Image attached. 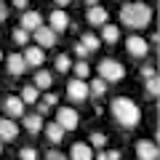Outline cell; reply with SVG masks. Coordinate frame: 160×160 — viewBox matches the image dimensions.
<instances>
[{
	"label": "cell",
	"mask_w": 160,
	"mask_h": 160,
	"mask_svg": "<svg viewBox=\"0 0 160 160\" xmlns=\"http://www.w3.org/2000/svg\"><path fill=\"white\" fill-rule=\"evenodd\" d=\"M112 115H115V120H118L120 126H126V128H136L139 120H142V109H139V104L131 102L128 96L112 99Z\"/></svg>",
	"instance_id": "6da1fadb"
},
{
	"label": "cell",
	"mask_w": 160,
	"mask_h": 160,
	"mask_svg": "<svg viewBox=\"0 0 160 160\" xmlns=\"http://www.w3.org/2000/svg\"><path fill=\"white\" fill-rule=\"evenodd\" d=\"M120 22L133 27V29H142L152 22V8L147 3H126L120 8Z\"/></svg>",
	"instance_id": "7a4b0ae2"
},
{
	"label": "cell",
	"mask_w": 160,
	"mask_h": 160,
	"mask_svg": "<svg viewBox=\"0 0 160 160\" xmlns=\"http://www.w3.org/2000/svg\"><path fill=\"white\" fill-rule=\"evenodd\" d=\"M123 75H126V67L120 62H115V59H102L99 62V78L104 83H118V80H123Z\"/></svg>",
	"instance_id": "3957f363"
},
{
	"label": "cell",
	"mask_w": 160,
	"mask_h": 160,
	"mask_svg": "<svg viewBox=\"0 0 160 160\" xmlns=\"http://www.w3.org/2000/svg\"><path fill=\"white\" fill-rule=\"evenodd\" d=\"M78 123H80V118H78V112H75L72 107H59V112H56V126L62 128V131H75Z\"/></svg>",
	"instance_id": "277c9868"
},
{
	"label": "cell",
	"mask_w": 160,
	"mask_h": 160,
	"mask_svg": "<svg viewBox=\"0 0 160 160\" xmlns=\"http://www.w3.org/2000/svg\"><path fill=\"white\" fill-rule=\"evenodd\" d=\"M67 96L72 99V102H86L88 96H91V93H88V83L86 80H69L67 83Z\"/></svg>",
	"instance_id": "5b68a950"
},
{
	"label": "cell",
	"mask_w": 160,
	"mask_h": 160,
	"mask_svg": "<svg viewBox=\"0 0 160 160\" xmlns=\"http://www.w3.org/2000/svg\"><path fill=\"white\" fill-rule=\"evenodd\" d=\"M136 155H139V160H158L160 149L152 139H142V142H136Z\"/></svg>",
	"instance_id": "8992f818"
},
{
	"label": "cell",
	"mask_w": 160,
	"mask_h": 160,
	"mask_svg": "<svg viewBox=\"0 0 160 160\" xmlns=\"http://www.w3.org/2000/svg\"><path fill=\"white\" fill-rule=\"evenodd\" d=\"M126 51L131 53V56L142 59V56H147L149 46H147V40H144V38H139V35H131V38L126 40Z\"/></svg>",
	"instance_id": "52a82bcc"
},
{
	"label": "cell",
	"mask_w": 160,
	"mask_h": 160,
	"mask_svg": "<svg viewBox=\"0 0 160 160\" xmlns=\"http://www.w3.org/2000/svg\"><path fill=\"white\" fill-rule=\"evenodd\" d=\"M35 40H38V48H51V46H56V32L51 27H38Z\"/></svg>",
	"instance_id": "ba28073f"
},
{
	"label": "cell",
	"mask_w": 160,
	"mask_h": 160,
	"mask_svg": "<svg viewBox=\"0 0 160 160\" xmlns=\"http://www.w3.org/2000/svg\"><path fill=\"white\" fill-rule=\"evenodd\" d=\"M6 64H8V72H11L13 78H19V75H24V72H27V62H24V56H22V53H8Z\"/></svg>",
	"instance_id": "9c48e42d"
},
{
	"label": "cell",
	"mask_w": 160,
	"mask_h": 160,
	"mask_svg": "<svg viewBox=\"0 0 160 160\" xmlns=\"http://www.w3.org/2000/svg\"><path fill=\"white\" fill-rule=\"evenodd\" d=\"M19 136V126L8 118H0V142H13Z\"/></svg>",
	"instance_id": "30bf717a"
},
{
	"label": "cell",
	"mask_w": 160,
	"mask_h": 160,
	"mask_svg": "<svg viewBox=\"0 0 160 160\" xmlns=\"http://www.w3.org/2000/svg\"><path fill=\"white\" fill-rule=\"evenodd\" d=\"M67 158L69 160H93V149L88 147L86 142H78V144H72V149H69Z\"/></svg>",
	"instance_id": "8fae6325"
},
{
	"label": "cell",
	"mask_w": 160,
	"mask_h": 160,
	"mask_svg": "<svg viewBox=\"0 0 160 160\" xmlns=\"http://www.w3.org/2000/svg\"><path fill=\"white\" fill-rule=\"evenodd\" d=\"M3 109H6L11 118H24V104L19 96H6L3 99Z\"/></svg>",
	"instance_id": "7c38bea8"
},
{
	"label": "cell",
	"mask_w": 160,
	"mask_h": 160,
	"mask_svg": "<svg viewBox=\"0 0 160 160\" xmlns=\"http://www.w3.org/2000/svg\"><path fill=\"white\" fill-rule=\"evenodd\" d=\"M69 27V16L64 8H56V11H51V29L53 32H64V29Z\"/></svg>",
	"instance_id": "4fadbf2b"
},
{
	"label": "cell",
	"mask_w": 160,
	"mask_h": 160,
	"mask_svg": "<svg viewBox=\"0 0 160 160\" xmlns=\"http://www.w3.org/2000/svg\"><path fill=\"white\" fill-rule=\"evenodd\" d=\"M24 62H27V67H40L43 64V59H46V53H43V48H38V46H29V48H24Z\"/></svg>",
	"instance_id": "5bb4252c"
},
{
	"label": "cell",
	"mask_w": 160,
	"mask_h": 160,
	"mask_svg": "<svg viewBox=\"0 0 160 160\" xmlns=\"http://www.w3.org/2000/svg\"><path fill=\"white\" fill-rule=\"evenodd\" d=\"M38 27H43V19H40V13H38V11H24V16H22V29L35 32Z\"/></svg>",
	"instance_id": "9a60e30c"
},
{
	"label": "cell",
	"mask_w": 160,
	"mask_h": 160,
	"mask_svg": "<svg viewBox=\"0 0 160 160\" xmlns=\"http://www.w3.org/2000/svg\"><path fill=\"white\" fill-rule=\"evenodd\" d=\"M86 19L88 24H93V27H102V24H107V11H104L102 6H93L86 11Z\"/></svg>",
	"instance_id": "2e32d148"
},
{
	"label": "cell",
	"mask_w": 160,
	"mask_h": 160,
	"mask_svg": "<svg viewBox=\"0 0 160 160\" xmlns=\"http://www.w3.org/2000/svg\"><path fill=\"white\" fill-rule=\"evenodd\" d=\"M22 120H24V128H27L29 133H38V131H43V118H40L38 112H35V115H24Z\"/></svg>",
	"instance_id": "e0dca14e"
},
{
	"label": "cell",
	"mask_w": 160,
	"mask_h": 160,
	"mask_svg": "<svg viewBox=\"0 0 160 160\" xmlns=\"http://www.w3.org/2000/svg\"><path fill=\"white\" fill-rule=\"evenodd\" d=\"M99 43H102V40H99L93 32H86L83 38H80V46L86 48V53H93V51H99Z\"/></svg>",
	"instance_id": "ac0fdd59"
},
{
	"label": "cell",
	"mask_w": 160,
	"mask_h": 160,
	"mask_svg": "<svg viewBox=\"0 0 160 160\" xmlns=\"http://www.w3.org/2000/svg\"><path fill=\"white\" fill-rule=\"evenodd\" d=\"M38 88L35 86H24L22 88V93H19V99H22V104H38Z\"/></svg>",
	"instance_id": "d6986e66"
},
{
	"label": "cell",
	"mask_w": 160,
	"mask_h": 160,
	"mask_svg": "<svg viewBox=\"0 0 160 160\" xmlns=\"http://www.w3.org/2000/svg\"><path fill=\"white\" fill-rule=\"evenodd\" d=\"M51 83H53V78H51V72H46V69H38L35 72V88H51Z\"/></svg>",
	"instance_id": "ffe728a7"
},
{
	"label": "cell",
	"mask_w": 160,
	"mask_h": 160,
	"mask_svg": "<svg viewBox=\"0 0 160 160\" xmlns=\"http://www.w3.org/2000/svg\"><path fill=\"white\" fill-rule=\"evenodd\" d=\"M118 38H120V29L115 27V24H104V29H102L104 43H118Z\"/></svg>",
	"instance_id": "44dd1931"
},
{
	"label": "cell",
	"mask_w": 160,
	"mask_h": 160,
	"mask_svg": "<svg viewBox=\"0 0 160 160\" xmlns=\"http://www.w3.org/2000/svg\"><path fill=\"white\" fill-rule=\"evenodd\" d=\"M46 136L51 139L53 144H59V142H64V131H62V128L56 126V123H48V126H46Z\"/></svg>",
	"instance_id": "7402d4cb"
},
{
	"label": "cell",
	"mask_w": 160,
	"mask_h": 160,
	"mask_svg": "<svg viewBox=\"0 0 160 160\" xmlns=\"http://www.w3.org/2000/svg\"><path fill=\"white\" fill-rule=\"evenodd\" d=\"M88 93H93V96H104V93H107V83H104L102 78L91 80V83H88Z\"/></svg>",
	"instance_id": "603a6c76"
},
{
	"label": "cell",
	"mask_w": 160,
	"mask_h": 160,
	"mask_svg": "<svg viewBox=\"0 0 160 160\" xmlns=\"http://www.w3.org/2000/svg\"><path fill=\"white\" fill-rule=\"evenodd\" d=\"M158 93H160V80H158V75H155V78H147V96H149V99H158Z\"/></svg>",
	"instance_id": "cb8c5ba5"
},
{
	"label": "cell",
	"mask_w": 160,
	"mask_h": 160,
	"mask_svg": "<svg viewBox=\"0 0 160 160\" xmlns=\"http://www.w3.org/2000/svg\"><path fill=\"white\" fill-rule=\"evenodd\" d=\"M56 69L59 72H69V69H72V62H69L67 53H59L56 56Z\"/></svg>",
	"instance_id": "d4e9b609"
},
{
	"label": "cell",
	"mask_w": 160,
	"mask_h": 160,
	"mask_svg": "<svg viewBox=\"0 0 160 160\" xmlns=\"http://www.w3.org/2000/svg\"><path fill=\"white\" fill-rule=\"evenodd\" d=\"M104 144H107V136H104V133H99V131L91 133V144H88L91 149H93V147H96V149H104Z\"/></svg>",
	"instance_id": "484cf974"
},
{
	"label": "cell",
	"mask_w": 160,
	"mask_h": 160,
	"mask_svg": "<svg viewBox=\"0 0 160 160\" xmlns=\"http://www.w3.org/2000/svg\"><path fill=\"white\" fill-rule=\"evenodd\" d=\"M72 72L78 75V80H86V75H91V69H88V64H86V62H78V64L72 67Z\"/></svg>",
	"instance_id": "4316f807"
},
{
	"label": "cell",
	"mask_w": 160,
	"mask_h": 160,
	"mask_svg": "<svg viewBox=\"0 0 160 160\" xmlns=\"http://www.w3.org/2000/svg\"><path fill=\"white\" fill-rule=\"evenodd\" d=\"M13 40H16L19 46H24V43L29 40V32H27V29H22V27H16V29H13Z\"/></svg>",
	"instance_id": "83f0119b"
},
{
	"label": "cell",
	"mask_w": 160,
	"mask_h": 160,
	"mask_svg": "<svg viewBox=\"0 0 160 160\" xmlns=\"http://www.w3.org/2000/svg\"><path fill=\"white\" fill-rule=\"evenodd\" d=\"M93 160H120V152H118V149H109V152H99Z\"/></svg>",
	"instance_id": "f1b7e54d"
},
{
	"label": "cell",
	"mask_w": 160,
	"mask_h": 160,
	"mask_svg": "<svg viewBox=\"0 0 160 160\" xmlns=\"http://www.w3.org/2000/svg\"><path fill=\"white\" fill-rule=\"evenodd\" d=\"M19 158H22V160H38V152H35L32 147H24L22 152H19Z\"/></svg>",
	"instance_id": "f546056e"
},
{
	"label": "cell",
	"mask_w": 160,
	"mask_h": 160,
	"mask_svg": "<svg viewBox=\"0 0 160 160\" xmlns=\"http://www.w3.org/2000/svg\"><path fill=\"white\" fill-rule=\"evenodd\" d=\"M43 104H46L48 109H51V107H56V104H59V93H46V99H43Z\"/></svg>",
	"instance_id": "4dcf8cb0"
},
{
	"label": "cell",
	"mask_w": 160,
	"mask_h": 160,
	"mask_svg": "<svg viewBox=\"0 0 160 160\" xmlns=\"http://www.w3.org/2000/svg\"><path fill=\"white\" fill-rule=\"evenodd\" d=\"M46 160H69V158L64 152H59V149H51V152L46 155Z\"/></svg>",
	"instance_id": "1f68e13d"
},
{
	"label": "cell",
	"mask_w": 160,
	"mask_h": 160,
	"mask_svg": "<svg viewBox=\"0 0 160 160\" xmlns=\"http://www.w3.org/2000/svg\"><path fill=\"white\" fill-rule=\"evenodd\" d=\"M3 19H8V6L0 0V22H3Z\"/></svg>",
	"instance_id": "d6a6232c"
},
{
	"label": "cell",
	"mask_w": 160,
	"mask_h": 160,
	"mask_svg": "<svg viewBox=\"0 0 160 160\" xmlns=\"http://www.w3.org/2000/svg\"><path fill=\"white\" fill-rule=\"evenodd\" d=\"M142 75H144V78H155V75H158V72H155L152 67H144V69H142Z\"/></svg>",
	"instance_id": "836d02e7"
},
{
	"label": "cell",
	"mask_w": 160,
	"mask_h": 160,
	"mask_svg": "<svg viewBox=\"0 0 160 160\" xmlns=\"http://www.w3.org/2000/svg\"><path fill=\"white\" fill-rule=\"evenodd\" d=\"M13 6H16V8H27L29 0H13Z\"/></svg>",
	"instance_id": "e575fe53"
},
{
	"label": "cell",
	"mask_w": 160,
	"mask_h": 160,
	"mask_svg": "<svg viewBox=\"0 0 160 160\" xmlns=\"http://www.w3.org/2000/svg\"><path fill=\"white\" fill-rule=\"evenodd\" d=\"M75 53H78V56H86V48H83V46L78 43V46H75Z\"/></svg>",
	"instance_id": "d590c367"
},
{
	"label": "cell",
	"mask_w": 160,
	"mask_h": 160,
	"mask_svg": "<svg viewBox=\"0 0 160 160\" xmlns=\"http://www.w3.org/2000/svg\"><path fill=\"white\" fill-rule=\"evenodd\" d=\"M69 3H72V0H56V6H59V8H64V6H69Z\"/></svg>",
	"instance_id": "8d00e7d4"
},
{
	"label": "cell",
	"mask_w": 160,
	"mask_h": 160,
	"mask_svg": "<svg viewBox=\"0 0 160 160\" xmlns=\"http://www.w3.org/2000/svg\"><path fill=\"white\" fill-rule=\"evenodd\" d=\"M86 6H88V8H93V6H99V0H86Z\"/></svg>",
	"instance_id": "74e56055"
},
{
	"label": "cell",
	"mask_w": 160,
	"mask_h": 160,
	"mask_svg": "<svg viewBox=\"0 0 160 160\" xmlns=\"http://www.w3.org/2000/svg\"><path fill=\"white\" fill-rule=\"evenodd\" d=\"M128 3H131V0H128Z\"/></svg>",
	"instance_id": "f35d334b"
}]
</instances>
